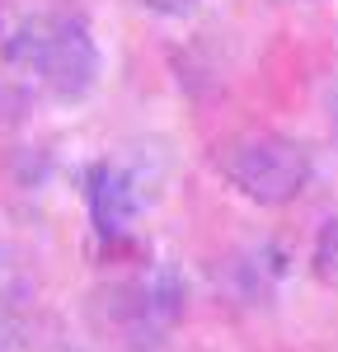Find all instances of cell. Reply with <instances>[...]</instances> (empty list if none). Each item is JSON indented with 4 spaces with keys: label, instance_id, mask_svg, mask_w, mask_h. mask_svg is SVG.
<instances>
[{
    "label": "cell",
    "instance_id": "obj_2",
    "mask_svg": "<svg viewBox=\"0 0 338 352\" xmlns=\"http://www.w3.org/2000/svg\"><path fill=\"white\" fill-rule=\"evenodd\" d=\"M225 184L249 197L258 207H282V202H296L310 188V151L301 141L282 132H240L230 136L221 151H216Z\"/></svg>",
    "mask_w": 338,
    "mask_h": 352
},
{
    "label": "cell",
    "instance_id": "obj_1",
    "mask_svg": "<svg viewBox=\"0 0 338 352\" xmlns=\"http://www.w3.org/2000/svg\"><path fill=\"white\" fill-rule=\"evenodd\" d=\"M10 61L24 71L38 89L56 99H80L99 80V47L94 33L76 10H38L14 28L5 43Z\"/></svg>",
    "mask_w": 338,
    "mask_h": 352
},
{
    "label": "cell",
    "instance_id": "obj_6",
    "mask_svg": "<svg viewBox=\"0 0 338 352\" xmlns=\"http://www.w3.org/2000/svg\"><path fill=\"white\" fill-rule=\"evenodd\" d=\"M329 136H334V146H338V85L329 89Z\"/></svg>",
    "mask_w": 338,
    "mask_h": 352
},
{
    "label": "cell",
    "instance_id": "obj_5",
    "mask_svg": "<svg viewBox=\"0 0 338 352\" xmlns=\"http://www.w3.org/2000/svg\"><path fill=\"white\" fill-rule=\"evenodd\" d=\"M146 10H155V14H188L197 0H141Z\"/></svg>",
    "mask_w": 338,
    "mask_h": 352
},
{
    "label": "cell",
    "instance_id": "obj_3",
    "mask_svg": "<svg viewBox=\"0 0 338 352\" xmlns=\"http://www.w3.org/2000/svg\"><path fill=\"white\" fill-rule=\"evenodd\" d=\"M137 184L117 169V164H94L89 169V212L99 221L104 235L127 230V221L137 217Z\"/></svg>",
    "mask_w": 338,
    "mask_h": 352
},
{
    "label": "cell",
    "instance_id": "obj_4",
    "mask_svg": "<svg viewBox=\"0 0 338 352\" xmlns=\"http://www.w3.org/2000/svg\"><path fill=\"white\" fill-rule=\"evenodd\" d=\"M315 268H319V277L338 282V221H324V230H319V244H315Z\"/></svg>",
    "mask_w": 338,
    "mask_h": 352
}]
</instances>
